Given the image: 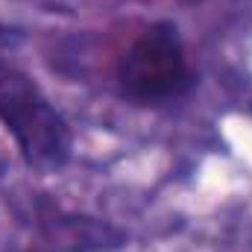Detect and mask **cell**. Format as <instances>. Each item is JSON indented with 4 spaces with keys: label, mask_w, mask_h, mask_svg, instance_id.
Masks as SVG:
<instances>
[{
    "label": "cell",
    "mask_w": 252,
    "mask_h": 252,
    "mask_svg": "<svg viewBox=\"0 0 252 252\" xmlns=\"http://www.w3.org/2000/svg\"><path fill=\"white\" fill-rule=\"evenodd\" d=\"M0 124L12 132L27 164L53 170L70 156V129L50 100L21 73H0Z\"/></svg>",
    "instance_id": "obj_1"
},
{
    "label": "cell",
    "mask_w": 252,
    "mask_h": 252,
    "mask_svg": "<svg viewBox=\"0 0 252 252\" xmlns=\"http://www.w3.org/2000/svg\"><path fill=\"white\" fill-rule=\"evenodd\" d=\"M121 88L132 100L156 103L179 94L188 85L185 47L173 24H153L144 30L118 64Z\"/></svg>",
    "instance_id": "obj_2"
}]
</instances>
